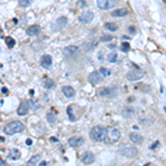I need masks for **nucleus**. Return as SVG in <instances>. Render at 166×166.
I'll return each mask as SVG.
<instances>
[{"instance_id": "11", "label": "nucleus", "mask_w": 166, "mask_h": 166, "mask_svg": "<svg viewBox=\"0 0 166 166\" xmlns=\"http://www.w3.org/2000/svg\"><path fill=\"white\" fill-rule=\"evenodd\" d=\"M96 6L102 10H108L114 6V3L110 0H96Z\"/></svg>"}, {"instance_id": "7", "label": "nucleus", "mask_w": 166, "mask_h": 166, "mask_svg": "<svg viewBox=\"0 0 166 166\" xmlns=\"http://www.w3.org/2000/svg\"><path fill=\"white\" fill-rule=\"evenodd\" d=\"M144 76V72L136 69V70H133V71H130L127 74H126V79L130 80V81H136V80H140Z\"/></svg>"}, {"instance_id": "1", "label": "nucleus", "mask_w": 166, "mask_h": 166, "mask_svg": "<svg viewBox=\"0 0 166 166\" xmlns=\"http://www.w3.org/2000/svg\"><path fill=\"white\" fill-rule=\"evenodd\" d=\"M23 130H25V125L20 121H12L3 127V132L7 135H13L17 133H21L23 132Z\"/></svg>"}, {"instance_id": "14", "label": "nucleus", "mask_w": 166, "mask_h": 166, "mask_svg": "<svg viewBox=\"0 0 166 166\" xmlns=\"http://www.w3.org/2000/svg\"><path fill=\"white\" fill-rule=\"evenodd\" d=\"M52 64V58H51V56L49 54H44V56H42L41 58V66L43 68H46V69H49L50 66Z\"/></svg>"}, {"instance_id": "46", "label": "nucleus", "mask_w": 166, "mask_h": 166, "mask_svg": "<svg viewBox=\"0 0 166 166\" xmlns=\"http://www.w3.org/2000/svg\"><path fill=\"white\" fill-rule=\"evenodd\" d=\"M163 1H164V2H165V0H163Z\"/></svg>"}, {"instance_id": "30", "label": "nucleus", "mask_w": 166, "mask_h": 166, "mask_svg": "<svg viewBox=\"0 0 166 166\" xmlns=\"http://www.w3.org/2000/svg\"><path fill=\"white\" fill-rule=\"evenodd\" d=\"M31 2H32V0H19L20 6H22V7H29L31 5Z\"/></svg>"}, {"instance_id": "19", "label": "nucleus", "mask_w": 166, "mask_h": 166, "mask_svg": "<svg viewBox=\"0 0 166 166\" xmlns=\"http://www.w3.org/2000/svg\"><path fill=\"white\" fill-rule=\"evenodd\" d=\"M130 140L133 143H135V144H141L142 142H143V136L140 135V134H137V133H131L130 134Z\"/></svg>"}, {"instance_id": "28", "label": "nucleus", "mask_w": 166, "mask_h": 166, "mask_svg": "<svg viewBox=\"0 0 166 166\" xmlns=\"http://www.w3.org/2000/svg\"><path fill=\"white\" fill-rule=\"evenodd\" d=\"M112 39H113V35H111V34H102L100 37V41L101 42H108Z\"/></svg>"}, {"instance_id": "27", "label": "nucleus", "mask_w": 166, "mask_h": 166, "mask_svg": "<svg viewBox=\"0 0 166 166\" xmlns=\"http://www.w3.org/2000/svg\"><path fill=\"white\" fill-rule=\"evenodd\" d=\"M108 62H111V63H114L117 61V53L116 52H111V53H108V58H106Z\"/></svg>"}, {"instance_id": "24", "label": "nucleus", "mask_w": 166, "mask_h": 166, "mask_svg": "<svg viewBox=\"0 0 166 166\" xmlns=\"http://www.w3.org/2000/svg\"><path fill=\"white\" fill-rule=\"evenodd\" d=\"M76 50H78L76 47H74V46H70V47H66V48H64V50H63V53H64L66 56H72Z\"/></svg>"}, {"instance_id": "45", "label": "nucleus", "mask_w": 166, "mask_h": 166, "mask_svg": "<svg viewBox=\"0 0 166 166\" xmlns=\"http://www.w3.org/2000/svg\"><path fill=\"white\" fill-rule=\"evenodd\" d=\"M149 165H151V164H149V163H147V164H146L145 166H149Z\"/></svg>"}, {"instance_id": "6", "label": "nucleus", "mask_w": 166, "mask_h": 166, "mask_svg": "<svg viewBox=\"0 0 166 166\" xmlns=\"http://www.w3.org/2000/svg\"><path fill=\"white\" fill-rule=\"evenodd\" d=\"M68 23V18L66 17H60L58 18L52 25H51V30L52 31H59L61 29H63Z\"/></svg>"}, {"instance_id": "20", "label": "nucleus", "mask_w": 166, "mask_h": 166, "mask_svg": "<svg viewBox=\"0 0 166 166\" xmlns=\"http://www.w3.org/2000/svg\"><path fill=\"white\" fill-rule=\"evenodd\" d=\"M82 47H83V49L85 50V51H90V50H93L95 47H96V42L95 41H86V42H84L82 44Z\"/></svg>"}, {"instance_id": "34", "label": "nucleus", "mask_w": 166, "mask_h": 166, "mask_svg": "<svg viewBox=\"0 0 166 166\" xmlns=\"http://www.w3.org/2000/svg\"><path fill=\"white\" fill-rule=\"evenodd\" d=\"M129 31H130V33H135V31H136V29H135V27L134 25H131L130 28H129Z\"/></svg>"}, {"instance_id": "26", "label": "nucleus", "mask_w": 166, "mask_h": 166, "mask_svg": "<svg viewBox=\"0 0 166 166\" xmlns=\"http://www.w3.org/2000/svg\"><path fill=\"white\" fill-rule=\"evenodd\" d=\"M104 28L110 30V31H112V32H114V31L117 30V25L114 23V22H108V23L104 25Z\"/></svg>"}, {"instance_id": "8", "label": "nucleus", "mask_w": 166, "mask_h": 166, "mask_svg": "<svg viewBox=\"0 0 166 166\" xmlns=\"http://www.w3.org/2000/svg\"><path fill=\"white\" fill-rule=\"evenodd\" d=\"M30 108H30L29 101H22V102L20 103L19 108H18V111H17V113H18V115H20V116L27 115V114L29 113Z\"/></svg>"}, {"instance_id": "32", "label": "nucleus", "mask_w": 166, "mask_h": 166, "mask_svg": "<svg viewBox=\"0 0 166 166\" xmlns=\"http://www.w3.org/2000/svg\"><path fill=\"white\" fill-rule=\"evenodd\" d=\"M68 114H69V118H70V121H74V115L72 114V106L70 105V106H68Z\"/></svg>"}, {"instance_id": "29", "label": "nucleus", "mask_w": 166, "mask_h": 166, "mask_svg": "<svg viewBox=\"0 0 166 166\" xmlns=\"http://www.w3.org/2000/svg\"><path fill=\"white\" fill-rule=\"evenodd\" d=\"M100 74H102L103 76H108V75H111V71L106 69V68H104V66H102V68H100Z\"/></svg>"}, {"instance_id": "41", "label": "nucleus", "mask_w": 166, "mask_h": 166, "mask_svg": "<svg viewBox=\"0 0 166 166\" xmlns=\"http://www.w3.org/2000/svg\"><path fill=\"white\" fill-rule=\"evenodd\" d=\"M50 140H51V142H58V139H54V137H51Z\"/></svg>"}, {"instance_id": "3", "label": "nucleus", "mask_w": 166, "mask_h": 166, "mask_svg": "<svg viewBox=\"0 0 166 166\" xmlns=\"http://www.w3.org/2000/svg\"><path fill=\"white\" fill-rule=\"evenodd\" d=\"M90 136L93 141L102 142L105 139V129L102 126H94L90 132Z\"/></svg>"}, {"instance_id": "23", "label": "nucleus", "mask_w": 166, "mask_h": 166, "mask_svg": "<svg viewBox=\"0 0 166 166\" xmlns=\"http://www.w3.org/2000/svg\"><path fill=\"white\" fill-rule=\"evenodd\" d=\"M54 85H56V83H54L53 80H51L49 78L44 79V81H43V86H44L46 89H52V88H54Z\"/></svg>"}, {"instance_id": "25", "label": "nucleus", "mask_w": 166, "mask_h": 166, "mask_svg": "<svg viewBox=\"0 0 166 166\" xmlns=\"http://www.w3.org/2000/svg\"><path fill=\"white\" fill-rule=\"evenodd\" d=\"M5 42H6V44H7V47L8 48H13L15 46H16V40L13 39V38H11V37H7L6 39H5Z\"/></svg>"}, {"instance_id": "36", "label": "nucleus", "mask_w": 166, "mask_h": 166, "mask_svg": "<svg viewBox=\"0 0 166 166\" xmlns=\"http://www.w3.org/2000/svg\"><path fill=\"white\" fill-rule=\"evenodd\" d=\"M25 143H27L28 146H31V145H32V140H31V139H27Z\"/></svg>"}, {"instance_id": "22", "label": "nucleus", "mask_w": 166, "mask_h": 166, "mask_svg": "<svg viewBox=\"0 0 166 166\" xmlns=\"http://www.w3.org/2000/svg\"><path fill=\"white\" fill-rule=\"evenodd\" d=\"M47 121L51 123V124H53V123H56V121H57V116L54 114V112L53 111H50L47 113Z\"/></svg>"}, {"instance_id": "15", "label": "nucleus", "mask_w": 166, "mask_h": 166, "mask_svg": "<svg viewBox=\"0 0 166 166\" xmlns=\"http://www.w3.org/2000/svg\"><path fill=\"white\" fill-rule=\"evenodd\" d=\"M27 34L28 35H30V37H33V35H37L38 33L40 32V27L37 25H30L28 29H27Z\"/></svg>"}, {"instance_id": "39", "label": "nucleus", "mask_w": 166, "mask_h": 166, "mask_svg": "<svg viewBox=\"0 0 166 166\" xmlns=\"http://www.w3.org/2000/svg\"><path fill=\"white\" fill-rule=\"evenodd\" d=\"M2 93L7 94V93H8V89H7V88H3V89H2Z\"/></svg>"}, {"instance_id": "38", "label": "nucleus", "mask_w": 166, "mask_h": 166, "mask_svg": "<svg viewBox=\"0 0 166 166\" xmlns=\"http://www.w3.org/2000/svg\"><path fill=\"white\" fill-rule=\"evenodd\" d=\"M157 145H158V142H155V143H154V145L152 144V146H151V149H155V147H156Z\"/></svg>"}, {"instance_id": "33", "label": "nucleus", "mask_w": 166, "mask_h": 166, "mask_svg": "<svg viewBox=\"0 0 166 166\" xmlns=\"http://www.w3.org/2000/svg\"><path fill=\"white\" fill-rule=\"evenodd\" d=\"M29 104H30V108H32L33 110H35V108H39V104H38L37 102L32 101V100H30V101H29Z\"/></svg>"}, {"instance_id": "21", "label": "nucleus", "mask_w": 166, "mask_h": 166, "mask_svg": "<svg viewBox=\"0 0 166 166\" xmlns=\"http://www.w3.org/2000/svg\"><path fill=\"white\" fill-rule=\"evenodd\" d=\"M40 158H41L40 155H34V156H32V157L27 162V166H37L38 163H39V161H40Z\"/></svg>"}, {"instance_id": "42", "label": "nucleus", "mask_w": 166, "mask_h": 166, "mask_svg": "<svg viewBox=\"0 0 166 166\" xmlns=\"http://www.w3.org/2000/svg\"><path fill=\"white\" fill-rule=\"evenodd\" d=\"M108 48H111V49H114V48H115V46H114V44H111V46H108Z\"/></svg>"}, {"instance_id": "10", "label": "nucleus", "mask_w": 166, "mask_h": 166, "mask_svg": "<svg viewBox=\"0 0 166 166\" xmlns=\"http://www.w3.org/2000/svg\"><path fill=\"white\" fill-rule=\"evenodd\" d=\"M81 161H82V163H84L85 165H90V164H92L95 161L94 154L91 153V152H85L82 155V157H81Z\"/></svg>"}, {"instance_id": "9", "label": "nucleus", "mask_w": 166, "mask_h": 166, "mask_svg": "<svg viewBox=\"0 0 166 166\" xmlns=\"http://www.w3.org/2000/svg\"><path fill=\"white\" fill-rule=\"evenodd\" d=\"M94 18V13L92 11H84L82 15L79 17V21L82 23H90Z\"/></svg>"}, {"instance_id": "2", "label": "nucleus", "mask_w": 166, "mask_h": 166, "mask_svg": "<svg viewBox=\"0 0 166 166\" xmlns=\"http://www.w3.org/2000/svg\"><path fill=\"white\" fill-rule=\"evenodd\" d=\"M121 137V133L117 129L114 127H108L105 129V139L104 142L106 144H114L120 140Z\"/></svg>"}, {"instance_id": "18", "label": "nucleus", "mask_w": 166, "mask_h": 166, "mask_svg": "<svg viewBox=\"0 0 166 166\" xmlns=\"http://www.w3.org/2000/svg\"><path fill=\"white\" fill-rule=\"evenodd\" d=\"M127 13H129L127 9L120 8V9H116V10H114V11H112V12H111V16H113V17H125Z\"/></svg>"}, {"instance_id": "37", "label": "nucleus", "mask_w": 166, "mask_h": 166, "mask_svg": "<svg viewBox=\"0 0 166 166\" xmlns=\"http://www.w3.org/2000/svg\"><path fill=\"white\" fill-rule=\"evenodd\" d=\"M0 166H9V165L5 162V161H3V159L0 158Z\"/></svg>"}, {"instance_id": "47", "label": "nucleus", "mask_w": 166, "mask_h": 166, "mask_svg": "<svg viewBox=\"0 0 166 166\" xmlns=\"http://www.w3.org/2000/svg\"><path fill=\"white\" fill-rule=\"evenodd\" d=\"M0 51H1V50H0Z\"/></svg>"}, {"instance_id": "43", "label": "nucleus", "mask_w": 166, "mask_h": 166, "mask_svg": "<svg viewBox=\"0 0 166 166\" xmlns=\"http://www.w3.org/2000/svg\"><path fill=\"white\" fill-rule=\"evenodd\" d=\"M122 39H126V40H127V39H130V38H129V37H125V35H123V37H122Z\"/></svg>"}, {"instance_id": "35", "label": "nucleus", "mask_w": 166, "mask_h": 166, "mask_svg": "<svg viewBox=\"0 0 166 166\" xmlns=\"http://www.w3.org/2000/svg\"><path fill=\"white\" fill-rule=\"evenodd\" d=\"M78 3H79L80 7H85V0H80Z\"/></svg>"}, {"instance_id": "4", "label": "nucleus", "mask_w": 166, "mask_h": 166, "mask_svg": "<svg viewBox=\"0 0 166 166\" xmlns=\"http://www.w3.org/2000/svg\"><path fill=\"white\" fill-rule=\"evenodd\" d=\"M98 93L101 96H106V98H114L117 94V88L116 86H104L98 90Z\"/></svg>"}, {"instance_id": "17", "label": "nucleus", "mask_w": 166, "mask_h": 166, "mask_svg": "<svg viewBox=\"0 0 166 166\" xmlns=\"http://www.w3.org/2000/svg\"><path fill=\"white\" fill-rule=\"evenodd\" d=\"M62 92H63V94L66 95V98H72V96H74V94H75L74 89H73L72 86H69V85L63 86V88H62Z\"/></svg>"}, {"instance_id": "44", "label": "nucleus", "mask_w": 166, "mask_h": 166, "mask_svg": "<svg viewBox=\"0 0 166 166\" xmlns=\"http://www.w3.org/2000/svg\"><path fill=\"white\" fill-rule=\"evenodd\" d=\"M1 33H2V28L0 27V34H1Z\"/></svg>"}, {"instance_id": "40", "label": "nucleus", "mask_w": 166, "mask_h": 166, "mask_svg": "<svg viewBox=\"0 0 166 166\" xmlns=\"http://www.w3.org/2000/svg\"><path fill=\"white\" fill-rule=\"evenodd\" d=\"M40 166H48V162H41Z\"/></svg>"}, {"instance_id": "12", "label": "nucleus", "mask_w": 166, "mask_h": 166, "mask_svg": "<svg viewBox=\"0 0 166 166\" xmlns=\"http://www.w3.org/2000/svg\"><path fill=\"white\" fill-rule=\"evenodd\" d=\"M68 143H69L70 146L78 147V146H81L83 143H84V140H83V137H81V136H73V137L69 139Z\"/></svg>"}, {"instance_id": "13", "label": "nucleus", "mask_w": 166, "mask_h": 166, "mask_svg": "<svg viewBox=\"0 0 166 166\" xmlns=\"http://www.w3.org/2000/svg\"><path fill=\"white\" fill-rule=\"evenodd\" d=\"M88 80H89V82L93 83V84H98L102 81V76L100 74L98 71H93L92 73L89 74V78H88Z\"/></svg>"}, {"instance_id": "31", "label": "nucleus", "mask_w": 166, "mask_h": 166, "mask_svg": "<svg viewBox=\"0 0 166 166\" xmlns=\"http://www.w3.org/2000/svg\"><path fill=\"white\" fill-rule=\"evenodd\" d=\"M121 47H122L121 50H122L123 52H127V51L130 50V48H131V47H130V43H127V42H123Z\"/></svg>"}, {"instance_id": "5", "label": "nucleus", "mask_w": 166, "mask_h": 166, "mask_svg": "<svg viewBox=\"0 0 166 166\" xmlns=\"http://www.w3.org/2000/svg\"><path fill=\"white\" fill-rule=\"evenodd\" d=\"M118 153L122 155V156H125V157L132 158L135 157L139 153L137 149L133 147V146H127V147H122V149H118Z\"/></svg>"}, {"instance_id": "16", "label": "nucleus", "mask_w": 166, "mask_h": 166, "mask_svg": "<svg viewBox=\"0 0 166 166\" xmlns=\"http://www.w3.org/2000/svg\"><path fill=\"white\" fill-rule=\"evenodd\" d=\"M20 151L18 149H10V152H9L8 154V158L9 159H12V161H17V159H19L20 158Z\"/></svg>"}, {"instance_id": "48", "label": "nucleus", "mask_w": 166, "mask_h": 166, "mask_svg": "<svg viewBox=\"0 0 166 166\" xmlns=\"http://www.w3.org/2000/svg\"><path fill=\"white\" fill-rule=\"evenodd\" d=\"M115 1H116V0H115Z\"/></svg>"}]
</instances>
